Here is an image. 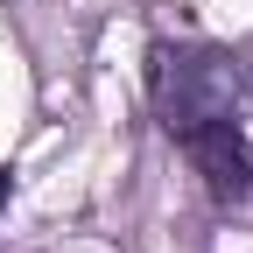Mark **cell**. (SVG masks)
<instances>
[{
	"label": "cell",
	"instance_id": "obj_1",
	"mask_svg": "<svg viewBox=\"0 0 253 253\" xmlns=\"http://www.w3.org/2000/svg\"><path fill=\"white\" fill-rule=\"evenodd\" d=\"M239 106H246V71L232 49H211V42L155 49V120L169 126V141L197 134L211 120H239Z\"/></svg>",
	"mask_w": 253,
	"mask_h": 253
},
{
	"label": "cell",
	"instance_id": "obj_2",
	"mask_svg": "<svg viewBox=\"0 0 253 253\" xmlns=\"http://www.w3.org/2000/svg\"><path fill=\"white\" fill-rule=\"evenodd\" d=\"M183 155H190V169L204 176V190L218 204H246L253 197V141H246L239 120H211L197 134H183Z\"/></svg>",
	"mask_w": 253,
	"mask_h": 253
},
{
	"label": "cell",
	"instance_id": "obj_3",
	"mask_svg": "<svg viewBox=\"0 0 253 253\" xmlns=\"http://www.w3.org/2000/svg\"><path fill=\"white\" fill-rule=\"evenodd\" d=\"M7 190H14V176H7V169H0V211H7Z\"/></svg>",
	"mask_w": 253,
	"mask_h": 253
}]
</instances>
